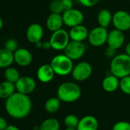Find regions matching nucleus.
<instances>
[{
    "mask_svg": "<svg viewBox=\"0 0 130 130\" xmlns=\"http://www.w3.org/2000/svg\"><path fill=\"white\" fill-rule=\"evenodd\" d=\"M44 36L43 27L38 23L31 24L26 31V38L31 44L41 41Z\"/></svg>",
    "mask_w": 130,
    "mask_h": 130,
    "instance_id": "nucleus-14",
    "label": "nucleus"
},
{
    "mask_svg": "<svg viewBox=\"0 0 130 130\" xmlns=\"http://www.w3.org/2000/svg\"><path fill=\"white\" fill-rule=\"evenodd\" d=\"M119 89L123 93L130 95V75L119 79Z\"/></svg>",
    "mask_w": 130,
    "mask_h": 130,
    "instance_id": "nucleus-27",
    "label": "nucleus"
},
{
    "mask_svg": "<svg viewBox=\"0 0 130 130\" xmlns=\"http://www.w3.org/2000/svg\"><path fill=\"white\" fill-rule=\"evenodd\" d=\"M42 43L43 42H41V41H38V42H37L36 44H35V46H36V47L37 48H38V49H42Z\"/></svg>",
    "mask_w": 130,
    "mask_h": 130,
    "instance_id": "nucleus-38",
    "label": "nucleus"
},
{
    "mask_svg": "<svg viewBox=\"0 0 130 130\" xmlns=\"http://www.w3.org/2000/svg\"><path fill=\"white\" fill-rule=\"evenodd\" d=\"M128 1H130V0H128Z\"/></svg>",
    "mask_w": 130,
    "mask_h": 130,
    "instance_id": "nucleus-42",
    "label": "nucleus"
},
{
    "mask_svg": "<svg viewBox=\"0 0 130 130\" xmlns=\"http://www.w3.org/2000/svg\"><path fill=\"white\" fill-rule=\"evenodd\" d=\"M109 68L111 74L119 79L130 75V56L126 53L116 54L112 58Z\"/></svg>",
    "mask_w": 130,
    "mask_h": 130,
    "instance_id": "nucleus-3",
    "label": "nucleus"
},
{
    "mask_svg": "<svg viewBox=\"0 0 130 130\" xmlns=\"http://www.w3.org/2000/svg\"><path fill=\"white\" fill-rule=\"evenodd\" d=\"M125 49V53H126L128 56H130V42H128V43L126 44Z\"/></svg>",
    "mask_w": 130,
    "mask_h": 130,
    "instance_id": "nucleus-37",
    "label": "nucleus"
},
{
    "mask_svg": "<svg viewBox=\"0 0 130 130\" xmlns=\"http://www.w3.org/2000/svg\"><path fill=\"white\" fill-rule=\"evenodd\" d=\"M7 121L2 116H0V130H5L8 127Z\"/></svg>",
    "mask_w": 130,
    "mask_h": 130,
    "instance_id": "nucleus-34",
    "label": "nucleus"
},
{
    "mask_svg": "<svg viewBox=\"0 0 130 130\" xmlns=\"http://www.w3.org/2000/svg\"><path fill=\"white\" fill-rule=\"evenodd\" d=\"M61 101L57 97H51L46 100L44 103V109L49 113H54L57 112L60 107Z\"/></svg>",
    "mask_w": 130,
    "mask_h": 130,
    "instance_id": "nucleus-23",
    "label": "nucleus"
},
{
    "mask_svg": "<svg viewBox=\"0 0 130 130\" xmlns=\"http://www.w3.org/2000/svg\"><path fill=\"white\" fill-rule=\"evenodd\" d=\"M81 89L75 82L67 81L59 85L57 90V96L61 102L71 103L77 101L81 96Z\"/></svg>",
    "mask_w": 130,
    "mask_h": 130,
    "instance_id": "nucleus-2",
    "label": "nucleus"
},
{
    "mask_svg": "<svg viewBox=\"0 0 130 130\" xmlns=\"http://www.w3.org/2000/svg\"><path fill=\"white\" fill-rule=\"evenodd\" d=\"M62 18L63 25L71 28L72 27L83 24L84 20V15L80 10L73 8L69 10L64 11L62 13Z\"/></svg>",
    "mask_w": 130,
    "mask_h": 130,
    "instance_id": "nucleus-8",
    "label": "nucleus"
},
{
    "mask_svg": "<svg viewBox=\"0 0 130 130\" xmlns=\"http://www.w3.org/2000/svg\"><path fill=\"white\" fill-rule=\"evenodd\" d=\"M13 52L6 48L0 49V68H7L14 63Z\"/></svg>",
    "mask_w": 130,
    "mask_h": 130,
    "instance_id": "nucleus-20",
    "label": "nucleus"
},
{
    "mask_svg": "<svg viewBox=\"0 0 130 130\" xmlns=\"http://www.w3.org/2000/svg\"><path fill=\"white\" fill-rule=\"evenodd\" d=\"M112 130H130V122L127 121L116 122L112 125Z\"/></svg>",
    "mask_w": 130,
    "mask_h": 130,
    "instance_id": "nucleus-29",
    "label": "nucleus"
},
{
    "mask_svg": "<svg viewBox=\"0 0 130 130\" xmlns=\"http://www.w3.org/2000/svg\"><path fill=\"white\" fill-rule=\"evenodd\" d=\"M49 9L51 13L62 14L63 12V9L60 0H52L49 4Z\"/></svg>",
    "mask_w": 130,
    "mask_h": 130,
    "instance_id": "nucleus-28",
    "label": "nucleus"
},
{
    "mask_svg": "<svg viewBox=\"0 0 130 130\" xmlns=\"http://www.w3.org/2000/svg\"><path fill=\"white\" fill-rule=\"evenodd\" d=\"M125 39V38L124 32L114 28L113 30L109 31L106 44H108V47L118 50L123 46Z\"/></svg>",
    "mask_w": 130,
    "mask_h": 130,
    "instance_id": "nucleus-12",
    "label": "nucleus"
},
{
    "mask_svg": "<svg viewBox=\"0 0 130 130\" xmlns=\"http://www.w3.org/2000/svg\"><path fill=\"white\" fill-rule=\"evenodd\" d=\"M102 87L107 93H113L119 88V78L113 74L107 75L102 81Z\"/></svg>",
    "mask_w": 130,
    "mask_h": 130,
    "instance_id": "nucleus-19",
    "label": "nucleus"
},
{
    "mask_svg": "<svg viewBox=\"0 0 130 130\" xmlns=\"http://www.w3.org/2000/svg\"><path fill=\"white\" fill-rule=\"evenodd\" d=\"M78 1L81 6L87 8H91L96 6L99 3L100 0H78Z\"/></svg>",
    "mask_w": 130,
    "mask_h": 130,
    "instance_id": "nucleus-31",
    "label": "nucleus"
},
{
    "mask_svg": "<svg viewBox=\"0 0 130 130\" xmlns=\"http://www.w3.org/2000/svg\"><path fill=\"white\" fill-rule=\"evenodd\" d=\"M63 25V21L62 18V14L57 13H51L46 20V26L47 29L51 31H56L62 28Z\"/></svg>",
    "mask_w": 130,
    "mask_h": 130,
    "instance_id": "nucleus-18",
    "label": "nucleus"
},
{
    "mask_svg": "<svg viewBox=\"0 0 130 130\" xmlns=\"http://www.w3.org/2000/svg\"><path fill=\"white\" fill-rule=\"evenodd\" d=\"M63 130H77V128H66Z\"/></svg>",
    "mask_w": 130,
    "mask_h": 130,
    "instance_id": "nucleus-40",
    "label": "nucleus"
},
{
    "mask_svg": "<svg viewBox=\"0 0 130 130\" xmlns=\"http://www.w3.org/2000/svg\"><path fill=\"white\" fill-rule=\"evenodd\" d=\"M51 48L54 51H64L69 42L71 41L69 32L63 28H60L52 32L49 40Z\"/></svg>",
    "mask_w": 130,
    "mask_h": 130,
    "instance_id": "nucleus-5",
    "label": "nucleus"
},
{
    "mask_svg": "<svg viewBox=\"0 0 130 130\" xmlns=\"http://www.w3.org/2000/svg\"><path fill=\"white\" fill-rule=\"evenodd\" d=\"M68 32L71 41L80 42H84L85 40H87L89 35L88 28L83 24L71 28Z\"/></svg>",
    "mask_w": 130,
    "mask_h": 130,
    "instance_id": "nucleus-16",
    "label": "nucleus"
},
{
    "mask_svg": "<svg viewBox=\"0 0 130 130\" xmlns=\"http://www.w3.org/2000/svg\"><path fill=\"white\" fill-rule=\"evenodd\" d=\"M61 4L63 9V12L69 10L74 8V1L73 0H60Z\"/></svg>",
    "mask_w": 130,
    "mask_h": 130,
    "instance_id": "nucleus-32",
    "label": "nucleus"
},
{
    "mask_svg": "<svg viewBox=\"0 0 130 130\" xmlns=\"http://www.w3.org/2000/svg\"><path fill=\"white\" fill-rule=\"evenodd\" d=\"M3 20L0 17V30L3 28Z\"/></svg>",
    "mask_w": 130,
    "mask_h": 130,
    "instance_id": "nucleus-39",
    "label": "nucleus"
},
{
    "mask_svg": "<svg viewBox=\"0 0 130 130\" xmlns=\"http://www.w3.org/2000/svg\"><path fill=\"white\" fill-rule=\"evenodd\" d=\"M56 75L65 77L71 74L74 68V60L64 53L54 56L50 63Z\"/></svg>",
    "mask_w": 130,
    "mask_h": 130,
    "instance_id": "nucleus-4",
    "label": "nucleus"
},
{
    "mask_svg": "<svg viewBox=\"0 0 130 130\" xmlns=\"http://www.w3.org/2000/svg\"><path fill=\"white\" fill-rule=\"evenodd\" d=\"M93 73L92 65L87 61H81L74 66L71 72L72 78L77 82H83L90 78Z\"/></svg>",
    "mask_w": 130,
    "mask_h": 130,
    "instance_id": "nucleus-7",
    "label": "nucleus"
},
{
    "mask_svg": "<svg viewBox=\"0 0 130 130\" xmlns=\"http://www.w3.org/2000/svg\"><path fill=\"white\" fill-rule=\"evenodd\" d=\"M128 31H129V32H130V28H129V30H128Z\"/></svg>",
    "mask_w": 130,
    "mask_h": 130,
    "instance_id": "nucleus-41",
    "label": "nucleus"
},
{
    "mask_svg": "<svg viewBox=\"0 0 130 130\" xmlns=\"http://www.w3.org/2000/svg\"><path fill=\"white\" fill-rule=\"evenodd\" d=\"M99 122L96 117L87 115L82 117L78 123L77 130H98Z\"/></svg>",
    "mask_w": 130,
    "mask_h": 130,
    "instance_id": "nucleus-17",
    "label": "nucleus"
},
{
    "mask_svg": "<svg viewBox=\"0 0 130 130\" xmlns=\"http://www.w3.org/2000/svg\"><path fill=\"white\" fill-rule=\"evenodd\" d=\"M16 91L15 85L14 83L5 80L0 84V98L8 99Z\"/></svg>",
    "mask_w": 130,
    "mask_h": 130,
    "instance_id": "nucleus-22",
    "label": "nucleus"
},
{
    "mask_svg": "<svg viewBox=\"0 0 130 130\" xmlns=\"http://www.w3.org/2000/svg\"><path fill=\"white\" fill-rule=\"evenodd\" d=\"M63 53L72 60H78L81 59L86 53V45L84 42L71 41L69 42Z\"/></svg>",
    "mask_w": 130,
    "mask_h": 130,
    "instance_id": "nucleus-9",
    "label": "nucleus"
},
{
    "mask_svg": "<svg viewBox=\"0 0 130 130\" xmlns=\"http://www.w3.org/2000/svg\"><path fill=\"white\" fill-rule=\"evenodd\" d=\"M14 61L21 67H27L31 63L32 54L25 47H19L14 53Z\"/></svg>",
    "mask_w": 130,
    "mask_h": 130,
    "instance_id": "nucleus-13",
    "label": "nucleus"
},
{
    "mask_svg": "<svg viewBox=\"0 0 130 130\" xmlns=\"http://www.w3.org/2000/svg\"><path fill=\"white\" fill-rule=\"evenodd\" d=\"M16 91L23 94L29 95L33 93L36 88L35 80L29 76L20 77V78L15 84Z\"/></svg>",
    "mask_w": 130,
    "mask_h": 130,
    "instance_id": "nucleus-11",
    "label": "nucleus"
},
{
    "mask_svg": "<svg viewBox=\"0 0 130 130\" xmlns=\"http://www.w3.org/2000/svg\"><path fill=\"white\" fill-rule=\"evenodd\" d=\"M5 48H6L7 50L14 53L19 48L17 41L13 38H10V39L7 40L5 44Z\"/></svg>",
    "mask_w": 130,
    "mask_h": 130,
    "instance_id": "nucleus-30",
    "label": "nucleus"
},
{
    "mask_svg": "<svg viewBox=\"0 0 130 130\" xmlns=\"http://www.w3.org/2000/svg\"><path fill=\"white\" fill-rule=\"evenodd\" d=\"M50 48H51V45L50 41H44L42 43V49L44 50H49Z\"/></svg>",
    "mask_w": 130,
    "mask_h": 130,
    "instance_id": "nucleus-35",
    "label": "nucleus"
},
{
    "mask_svg": "<svg viewBox=\"0 0 130 130\" xmlns=\"http://www.w3.org/2000/svg\"><path fill=\"white\" fill-rule=\"evenodd\" d=\"M108 34L109 31L106 28L99 25L89 31L87 41L93 47H101L106 43Z\"/></svg>",
    "mask_w": 130,
    "mask_h": 130,
    "instance_id": "nucleus-6",
    "label": "nucleus"
},
{
    "mask_svg": "<svg viewBox=\"0 0 130 130\" xmlns=\"http://www.w3.org/2000/svg\"><path fill=\"white\" fill-rule=\"evenodd\" d=\"M116 50H115V49H113L112 47H108L106 49V51H105V55L108 58H113L116 55Z\"/></svg>",
    "mask_w": 130,
    "mask_h": 130,
    "instance_id": "nucleus-33",
    "label": "nucleus"
},
{
    "mask_svg": "<svg viewBox=\"0 0 130 130\" xmlns=\"http://www.w3.org/2000/svg\"><path fill=\"white\" fill-rule=\"evenodd\" d=\"M5 130H20V129L14 125H9Z\"/></svg>",
    "mask_w": 130,
    "mask_h": 130,
    "instance_id": "nucleus-36",
    "label": "nucleus"
},
{
    "mask_svg": "<svg viewBox=\"0 0 130 130\" xmlns=\"http://www.w3.org/2000/svg\"><path fill=\"white\" fill-rule=\"evenodd\" d=\"M60 122L55 118L46 119L39 126V130H60Z\"/></svg>",
    "mask_w": 130,
    "mask_h": 130,
    "instance_id": "nucleus-24",
    "label": "nucleus"
},
{
    "mask_svg": "<svg viewBox=\"0 0 130 130\" xmlns=\"http://www.w3.org/2000/svg\"><path fill=\"white\" fill-rule=\"evenodd\" d=\"M80 119L74 114H68L64 117L63 124L66 128H77Z\"/></svg>",
    "mask_w": 130,
    "mask_h": 130,
    "instance_id": "nucleus-26",
    "label": "nucleus"
},
{
    "mask_svg": "<svg viewBox=\"0 0 130 130\" xmlns=\"http://www.w3.org/2000/svg\"><path fill=\"white\" fill-rule=\"evenodd\" d=\"M55 73L51 66V64H43L37 70V78L38 80L44 84L51 82L54 77Z\"/></svg>",
    "mask_w": 130,
    "mask_h": 130,
    "instance_id": "nucleus-15",
    "label": "nucleus"
},
{
    "mask_svg": "<svg viewBox=\"0 0 130 130\" xmlns=\"http://www.w3.org/2000/svg\"><path fill=\"white\" fill-rule=\"evenodd\" d=\"M4 77H5L6 80L15 84L17 80L20 78V74H19V71L16 68L10 66L6 68L5 72H4Z\"/></svg>",
    "mask_w": 130,
    "mask_h": 130,
    "instance_id": "nucleus-25",
    "label": "nucleus"
},
{
    "mask_svg": "<svg viewBox=\"0 0 130 130\" xmlns=\"http://www.w3.org/2000/svg\"><path fill=\"white\" fill-rule=\"evenodd\" d=\"M116 29L122 31H128L130 28V14L125 10H119L112 15V22Z\"/></svg>",
    "mask_w": 130,
    "mask_h": 130,
    "instance_id": "nucleus-10",
    "label": "nucleus"
},
{
    "mask_svg": "<svg viewBox=\"0 0 130 130\" xmlns=\"http://www.w3.org/2000/svg\"><path fill=\"white\" fill-rule=\"evenodd\" d=\"M7 113L15 119H24L29 115L32 103L28 95L15 92L8 99L5 104Z\"/></svg>",
    "mask_w": 130,
    "mask_h": 130,
    "instance_id": "nucleus-1",
    "label": "nucleus"
},
{
    "mask_svg": "<svg viewBox=\"0 0 130 130\" xmlns=\"http://www.w3.org/2000/svg\"><path fill=\"white\" fill-rule=\"evenodd\" d=\"M97 22L100 26L104 27V28H108L112 22V14L111 12L108 9H101L98 14H97Z\"/></svg>",
    "mask_w": 130,
    "mask_h": 130,
    "instance_id": "nucleus-21",
    "label": "nucleus"
}]
</instances>
